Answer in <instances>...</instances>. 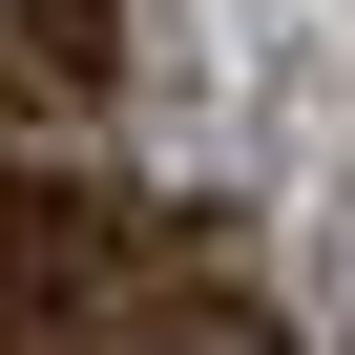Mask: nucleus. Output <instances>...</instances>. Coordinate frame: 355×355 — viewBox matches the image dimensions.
Listing matches in <instances>:
<instances>
[{
  "label": "nucleus",
  "mask_w": 355,
  "mask_h": 355,
  "mask_svg": "<svg viewBox=\"0 0 355 355\" xmlns=\"http://www.w3.org/2000/svg\"><path fill=\"white\" fill-rule=\"evenodd\" d=\"M105 21H125V0H0V42H21L42 84H63V63H105Z\"/></svg>",
  "instance_id": "obj_1"
}]
</instances>
